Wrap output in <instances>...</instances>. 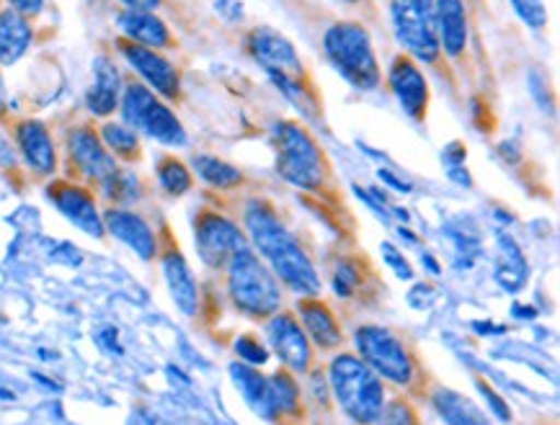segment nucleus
<instances>
[{
  "mask_svg": "<svg viewBox=\"0 0 560 425\" xmlns=\"http://www.w3.org/2000/svg\"><path fill=\"white\" fill-rule=\"evenodd\" d=\"M163 271H166L171 297H174L178 309H182L184 315L197 312V302H199L197 284H194L189 265H186L184 256L178 253V250H168V253L163 256Z\"/></svg>",
  "mask_w": 560,
  "mask_h": 425,
  "instance_id": "23",
  "label": "nucleus"
},
{
  "mask_svg": "<svg viewBox=\"0 0 560 425\" xmlns=\"http://www.w3.org/2000/svg\"><path fill=\"white\" fill-rule=\"evenodd\" d=\"M16 163V157H13V150L9 142L3 140V134H0V165H13Z\"/></svg>",
  "mask_w": 560,
  "mask_h": 425,
  "instance_id": "39",
  "label": "nucleus"
},
{
  "mask_svg": "<svg viewBox=\"0 0 560 425\" xmlns=\"http://www.w3.org/2000/svg\"><path fill=\"white\" fill-rule=\"evenodd\" d=\"M499 279L509 290H520L527 279V263H524L522 250L512 240H501V258H499Z\"/></svg>",
  "mask_w": 560,
  "mask_h": 425,
  "instance_id": "29",
  "label": "nucleus"
},
{
  "mask_svg": "<svg viewBox=\"0 0 560 425\" xmlns=\"http://www.w3.org/2000/svg\"><path fill=\"white\" fill-rule=\"evenodd\" d=\"M434 13L442 55H447L450 60H459L465 49H468L470 39V21L465 0H434Z\"/></svg>",
  "mask_w": 560,
  "mask_h": 425,
  "instance_id": "16",
  "label": "nucleus"
},
{
  "mask_svg": "<svg viewBox=\"0 0 560 425\" xmlns=\"http://www.w3.org/2000/svg\"><path fill=\"white\" fill-rule=\"evenodd\" d=\"M516 16L522 19L524 26H529L533 32H542L548 26V5L545 0H509Z\"/></svg>",
  "mask_w": 560,
  "mask_h": 425,
  "instance_id": "32",
  "label": "nucleus"
},
{
  "mask_svg": "<svg viewBox=\"0 0 560 425\" xmlns=\"http://www.w3.org/2000/svg\"><path fill=\"white\" fill-rule=\"evenodd\" d=\"M267 338H269V345L275 349L277 356L282 358L287 369L298 374H305L311 369V362H313L311 341H307L305 330L300 328V322L294 320L292 315L287 312L271 315V320L267 322Z\"/></svg>",
  "mask_w": 560,
  "mask_h": 425,
  "instance_id": "14",
  "label": "nucleus"
},
{
  "mask_svg": "<svg viewBox=\"0 0 560 425\" xmlns=\"http://www.w3.org/2000/svg\"><path fill=\"white\" fill-rule=\"evenodd\" d=\"M323 52L336 73L354 91L372 93L383 83V70H380L372 37L364 24L336 21L323 34Z\"/></svg>",
  "mask_w": 560,
  "mask_h": 425,
  "instance_id": "2",
  "label": "nucleus"
},
{
  "mask_svg": "<svg viewBox=\"0 0 560 425\" xmlns=\"http://www.w3.org/2000/svg\"><path fill=\"white\" fill-rule=\"evenodd\" d=\"M478 389H480V392H483L486 394V400H488V405H491L493 410H497V415L501 417V421H512V410H509L506 408V402H501V398H499V394L497 392H493V389L491 387H488L486 385V381H478Z\"/></svg>",
  "mask_w": 560,
  "mask_h": 425,
  "instance_id": "35",
  "label": "nucleus"
},
{
  "mask_svg": "<svg viewBox=\"0 0 560 425\" xmlns=\"http://www.w3.org/2000/svg\"><path fill=\"white\" fill-rule=\"evenodd\" d=\"M129 11H155L161 5V0H119Z\"/></svg>",
  "mask_w": 560,
  "mask_h": 425,
  "instance_id": "38",
  "label": "nucleus"
},
{
  "mask_svg": "<svg viewBox=\"0 0 560 425\" xmlns=\"http://www.w3.org/2000/svg\"><path fill=\"white\" fill-rule=\"evenodd\" d=\"M117 26L121 28L127 42L148 47V49H163L171 45V32L153 11H121L117 16Z\"/></svg>",
  "mask_w": 560,
  "mask_h": 425,
  "instance_id": "21",
  "label": "nucleus"
},
{
  "mask_svg": "<svg viewBox=\"0 0 560 425\" xmlns=\"http://www.w3.org/2000/svg\"><path fill=\"white\" fill-rule=\"evenodd\" d=\"M121 101V78L117 64H114L109 57H96L93 60V83L89 88V96H85V106H89L91 114L96 117H109V114L117 111Z\"/></svg>",
  "mask_w": 560,
  "mask_h": 425,
  "instance_id": "17",
  "label": "nucleus"
},
{
  "mask_svg": "<svg viewBox=\"0 0 560 425\" xmlns=\"http://www.w3.org/2000/svg\"><path fill=\"white\" fill-rule=\"evenodd\" d=\"M331 284H334V292L339 294V297H343V299L354 297V294L359 292V286L364 284L362 263H359L357 258L336 256L331 261Z\"/></svg>",
  "mask_w": 560,
  "mask_h": 425,
  "instance_id": "27",
  "label": "nucleus"
},
{
  "mask_svg": "<svg viewBox=\"0 0 560 425\" xmlns=\"http://www.w3.org/2000/svg\"><path fill=\"white\" fill-rule=\"evenodd\" d=\"M233 377H235V385H241L243 394L254 402L256 408H267L269 410V385H267V377H261L256 369H250V366H233Z\"/></svg>",
  "mask_w": 560,
  "mask_h": 425,
  "instance_id": "30",
  "label": "nucleus"
},
{
  "mask_svg": "<svg viewBox=\"0 0 560 425\" xmlns=\"http://www.w3.org/2000/svg\"><path fill=\"white\" fill-rule=\"evenodd\" d=\"M246 49L254 60L261 64L267 75H294L305 78V64L300 60L298 49L287 37L275 32L269 26H256L254 32L248 34Z\"/></svg>",
  "mask_w": 560,
  "mask_h": 425,
  "instance_id": "10",
  "label": "nucleus"
},
{
  "mask_svg": "<svg viewBox=\"0 0 560 425\" xmlns=\"http://www.w3.org/2000/svg\"><path fill=\"white\" fill-rule=\"evenodd\" d=\"M300 309V320H303L305 333L313 338V343L323 351L339 349L341 345V326L336 320V315L328 309L326 302L315 299V297H305L298 305Z\"/></svg>",
  "mask_w": 560,
  "mask_h": 425,
  "instance_id": "20",
  "label": "nucleus"
},
{
  "mask_svg": "<svg viewBox=\"0 0 560 425\" xmlns=\"http://www.w3.org/2000/svg\"><path fill=\"white\" fill-rule=\"evenodd\" d=\"M119 52L129 64H132L135 73H138L155 93H161L163 98H176L178 93H182V78H178V70L166 60V57L158 55L155 49L119 39Z\"/></svg>",
  "mask_w": 560,
  "mask_h": 425,
  "instance_id": "13",
  "label": "nucleus"
},
{
  "mask_svg": "<svg viewBox=\"0 0 560 425\" xmlns=\"http://www.w3.org/2000/svg\"><path fill=\"white\" fill-rule=\"evenodd\" d=\"M339 3H347V5H357V3H362V0H339Z\"/></svg>",
  "mask_w": 560,
  "mask_h": 425,
  "instance_id": "40",
  "label": "nucleus"
},
{
  "mask_svg": "<svg viewBox=\"0 0 560 425\" xmlns=\"http://www.w3.org/2000/svg\"><path fill=\"white\" fill-rule=\"evenodd\" d=\"M228 292L233 305L254 320L271 317L282 305V290H279L277 276L248 248H243L228 261Z\"/></svg>",
  "mask_w": 560,
  "mask_h": 425,
  "instance_id": "5",
  "label": "nucleus"
},
{
  "mask_svg": "<svg viewBox=\"0 0 560 425\" xmlns=\"http://www.w3.org/2000/svg\"><path fill=\"white\" fill-rule=\"evenodd\" d=\"M390 21L404 55L419 64L440 62L442 47L436 34L434 0H390Z\"/></svg>",
  "mask_w": 560,
  "mask_h": 425,
  "instance_id": "6",
  "label": "nucleus"
},
{
  "mask_svg": "<svg viewBox=\"0 0 560 425\" xmlns=\"http://www.w3.org/2000/svg\"><path fill=\"white\" fill-rule=\"evenodd\" d=\"M377 425H416V413L406 400H395L383 408V413L375 421Z\"/></svg>",
  "mask_w": 560,
  "mask_h": 425,
  "instance_id": "33",
  "label": "nucleus"
},
{
  "mask_svg": "<svg viewBox=\"0 0 560 425\" xmlns=\"http://www.w3.org/2000/svg\"><path fill=\"white\" fill-rule=\"evenodd\" d=\"M28 45H32V26L26 16L13 9L0 11V64L9 68L19 62L26 55Z\"/></svg>",
  "mask_w": 560,
  "mask_h": 425,
  "instance_id": "22",
  "label": "nucleus"
},
{
  "mask_svg": "<svg viewBox=\"0 0 560 425\" xmlns=\"http://www.w3.org/2000/svg\"><path fill=\"white\" fill-rule=\"evenodd\" d=\"M194 170L199 173V178H202L205 184L214 186V189H238L243 184V173L238 168H233V165L220 161V157H212V155H197L194 157Z\"/></svg>",
  "mask_w": 560,
  "mask_h": 425,
  "instance_id": "25",
  "label": "nucleus"
},
{
  "mask_svg": "<svg viewBox=\"0 0 560 425\" xmlns=\"http://www.w3.org/2000/svg\"><path fill=\"white\" fill-rule=\"evenodd\" d=\"M16 142L21 155L28 163V168H34L42 176H49L55 173L57 155H55V142L49 137L47 127L37 119H26L16 127Z\"/></svg>",
  "mask_w": 560,
  "mask_h": 425,
  "instance_id": "18",
  "label": "nucleus"
},
{
  "mask_svg": "<svg viewBox=\"0 0 560 425\" xmlns=\"http://www.w3.org/2000/svg\"><path fill=\"white\" fill-rule=\"evenodd\" d=\"M328 385L343 413L359 425H372L385 408V387L362 358L339 353L328 366Z\"/></svg>",
  "mask_w": 560,
  "mask_h": 425,
  "instance_id": "4",
  "label": "nucleus"
},
{
  "mask_svg": "<svg viewBox=\"0 0 560 425\" xmlns=\"http://www.w3.org/2000/svg\"><path fill=\"white\" fill-rule=\"evenodd\" d=\"M434 405L444 421H447V425H491V421H488L476 402L452 392V389H440L434 394Z\"/></svg>",
  "mask_w": 560,
  "mask_h": 425,
  "instance_id": "24",
  "label": "nucleus"
},
{
  "mask_svg": "<svg viewBox=\"0 0 560 425\" xmlns=\"http://www.w3.org/2000/svg\"><path fill=\"white\" fill-rule=\"evenodd\" d=\"M243 225H246L258 253L271 265L277 281H282L287 290L300 294V297H318L320 276L311 256L305 253L298 237L284 227V222L279 220L277 209L269 201H248V206L243 209Z\"/></svg>",
  "mask_w": 560,
  "mask_h": 425,
  "instance_id": "1",
  "label": "nucleus"
},
{
  "mask_svg": "<svg viewBox=\"0 0 560 425\" xmlns=\"http://www.w3.org/2000/svg\"><path fill=\"white\" fill-rule=\"evenodd\" d=\"M102 220H104V227H109V233L114 237H119L121 243H127L140 258L150 261V258L155 256V250H158L155 235H153V229L148 227V222L140 217V214L121 212V209H109Z\"/></svg>",
  "mask_w": 560,
  "mask_h": 425,
  "instance_id": "19",
  "label": "nucleus"
},
{
  "mask_svg": "<svg viewBox=\"0 0 560 425\" xmlns=\"http://www.w3.org/2000/svg\"><path fill=\"white\" fill-rule=\"evenodd\" d=\"M102 142L106 145V150L119 157H127V161H135L140 155V140L135 134V129H129L127 125H109L102 127Z\"/></svg>",
  "mask_w": 560,
  "mask_h": 425,
  "instance_id": "28",
  "label": "nucleus"
},
{
  "mask_svg": "<svg viewBox=\"0 0 560 425\" xmlns=\"http://www.w3.org/2000/svg\"><path fill=\"white\" fill-rule=\"evenodd\" d=\"M387 83L398 98L400 109L406 111V117H411L413 121H423L429 111V81L423 75L421 64L411 60L408 55H398L387 70Z\"/></svg>",
  "mask_w": 560,
  "mask_h": 425,
  "instance_id": "12",
  "label": "nucleus"
},
{
  "mask_svg": "<svg viewBox=\"0 0 560 425\" xmlns=\"http://www.w3.org/2000/svg\"><path fill=\"white\" fill-rule=\"evenodd\" d=\"M269 385V410L279 415H292L300 408V389L287 371H277L275 377L267 379Z\"/></svg>",
  "mask_w": 560,
  "mask_h": 425,
  "instance_id": "26",
  "label": "nucleus"
},
{
  "mask_svg": "<svg viewBox=\"0 0 560 425\" xmlns=\"http://www.w3.org/2000/svg\"><path fill=\"white\" fill-rule=\"evenodd\" d=\"M158 181H161V186L168 193L182 197V193L191 189V173L182 161H176V157H163V161L158 163Z\"/></svg>",
  "mask_w": 560,
  "mask_h": 425,
  "instance_id": "31",
  "label": "nucleus"
},
{
  "mask_svg": "<svg viewBox=\"0 0 560 425\" xmlns=\"http://www.w3.org/2000/svg\"><path fill=\"white\" fill-rule=\"evenodd\" d=\"M68 150L75 168L81 170L85 178H91L93 184L102 186V189H106V186L119 176L117 161H114V155L106 150L102 137L93 132L91 127L73 129L68 137Z\"/></svg>",
  "mask_w": 560,
  "mask_h": 425,
  "instance_id": "11",
  "label": "nucleus"
},
{
  "mask_svg": "<svg viewBox=\"0 0 560 425\" xmlns=\"http://www.w3.org/2000/svg\"><path fill=\"white\" fill-rule=\"evenodd\" d=\"M214 9L230 21H243V3L241 0H214Z\"/></svg>",
  "mask_w": 560,
  "mask_h": 425,
  "instance_id": "36",
  "label": "nucleus"
},
{
  "mask_svg": "<svg viewBox=\"0 0 560 425\" xmlns=\"http://www.w3.org/2000/svg\"><path fill=\"white\" fill-rule=\"evenodd\" d=\"M13 11H19L21 16H34V13L42 11L45 0H11Z\"/></svg>",
  "mask_w": 560,
  "mask_h": 425,
  "instance_id": "37",
  "label": "nucleus"
},
{
  "mask_svg": "<svg viewBox=\"0 0 560 425\" xmlns=\"http://www.w3.org/2000/svg\"><path fill=\"white\" fill-rule=\"evenodd\" d=\"M49 199L55 201V206L60 209L73 225L85 229V233L93 237L104 235V220L102 214H98L96 201H93L91 193L81 189V186L57 181L49 186Z\"/></svg>",
  "mask_w": 560,
  "mask_h": 425,
  "instance_id": "15",
  "label": "nucleus"
},
{
  "mask_svg": "<svg viewBox=\"0 0 560 425\" xmlns=\"http://www.w3.org/2000/svg\"><path fill=\"white\" fill-rule=\"evenodd\" d=\"M354 343L359 353H362V362L377 377L393 381V385H408L413 379L416 366L411 353L406 351L404 341L387 328L362 326L357 330Z\"/></svg>",
  "mask_w": 560,
  "mask_h": 425,
  "instance_id": "8",
  "label": "nucleus"
},
{
  "mask_svg": "<svg viewBox=\"0 0 560 425\" xmlns=\"http://www.w3.org/2000/svg\"><path fill=\"white\" fill-rule=\"evenodd\" d=\"M194 240H197L202 261L212 269L228 265L230 258L248 248L243 229L218 212H199L197 222H194Z\"/></svg>",
  "mask_w": 560,
  "mask_h": 425,
  "instance_id": "9",
  "label": "nucleus"
},
{
  "mask_svg": "<svg viewBox=\"0 0 560 425\" xmlns=\"http://www.w3.org/2000/svg\"><path fill=\"white\" fill-rule=\"evenodd\" d=\"M275 137L279 176L294 189H326V181L331 178V165L315 137L300 121H279Z\"/></svg>",
  "mask_w": 560,
  "mask_h": 425,
  "instance_id": "3",
  "label": "nucleus"
},
{
  "mask_svg": "<svg viewBox=\"0 0 560 425\" xmlns=\"http://www.w3.org/2000/svg\"><path fill=\"white\" fill-rule=\"evenodd\" d=\"M235 353H238L243 362H248L254 366H261V364L269 362V351L264 349V345L258 343L254 335L238 338V343H235Z\"/></svg>",
  "mask_w": 560,
  "mask_h": 425,
  "instance_id": "34",
  "label": "nucleus"
},
{
  "mask_svg": "<svg viewBox=\"0 0 560 425\" xmlns=\"http://www.w3.org/2000/svg\"><path fill=\"white\" fill-rule=\"evenodd\" d=\"M121 117H125V125L129 129L148 134L150 140L161 142V145H186V132L182 121H178L176 114L171 111L153 91H148L145 85L129 83L127 88L121 91Z\"/></svg>",
  "mask_w": 560,
  "mask_h": 425,
  "instance_id": "7",
  "label": "nucleus"
}]
</instances>
